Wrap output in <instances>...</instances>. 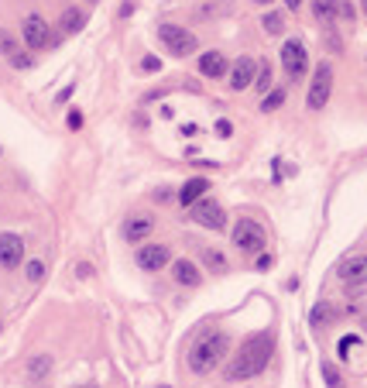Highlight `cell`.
Here are the masks:
<instances>
[{
  "label": "cell",
  "instance_id": "obj_17",
  "mask_svg": "<svg viewBox=\"0 0 367 388\" xmlns=\"http://www.w3.org/2000/svg\"><path fill=\"white\" fill-rule=\"evenodd\" d=\"M203 193H209V182L206 179H189L186 186H182V193H179V203L182 206H193V203H200Z\"/></svg>",
  "mask_w": 367,
  "mask_h": 388
},
{
  "label": "cell",
  "instance_id": "obj_28",
  "mask_svg": "<svg viewBox=\"0 0 367 388\" xmlns=\"http://www.w3.org/2000/svg\"><path fill=\"white\" fill-rule=\"evenodd\" d=\"M10 62H14L17 69H28V66H31V55H28V52H14V55H10Z\"/></svg>",
  "mask_w": 367,
  "mask_h": 388
},
{
  "label": "cell",
  "instance_id": "obj_3",
  "mask_svg": "<svg viewBox=\"0 0 367 388\" xmlns=\"http://www.w3.org/2000/svg\"><path fill=\"white\" fill-rule=\"evenodd\" d=\"M158 38L162 45L175 55V59H186V55H196V48H200V41L193 31H186V28H175V24H162L158 28Z\"/></svg>",
  "mask_w": 367,
  "mask_h": 388
},
{
  "label": "cell",
  "instance_id": "obj_12",
  "mask_svg": "<svg viewBox=\"0 0 367 388\" xmlns=\"http://www.w3.org/2000/svg\"><path fill=\"white\" fill-rule=\"evenodd\" d=\"M254 76H257V62L250 55H241L230 69V89H247L254 82Z\"/></svg>",
  "mask_w": 367,
  "mask_h": 388
},
{
  "label": "cell",
  "instance_id": "obj_32",
  "mask_svg": "<svg viewBox=\"0 0 367 388\" xmlns=\"http://www.w3.org/2000/svg\"><path fill=\"white\" fill-rule=\"evenodd\" d=\"M76 272H80V278H89V275H93V268H89V265H80Z\"/></svg>",
  "mask_w": 367,
  "mask_h": 388
},
{
  "label": "cell",
  "instance_id": "obj_26",
  "mask_svg": "<svg viewBox=\"0 0 367 388\" xmlns=\"http://www.w3.org/2000/svg\"><path fill=\"white\" fill-rule=\"evenodd\" d=\"M45 278V265L41 261H28V282H41Z\"/></svg>",
  "mask_w": 367,
  "mask_h": 388
},
{
  "label": "cell",
  "instance_id": "obj_8",
  "mask_svg": "<svg viewBox=\"0 0 367 388\" xmlns=\"http://www.w3.org/2000/svg\"><path fill=\"white\" fill-rule=\"evenodd\" d=\"M24 261V240L17 233H0V268H17Z\"/></svg>",
  "mask_w": 367,
  "mask_h": 388
},
{
  "label": "cell",
  "instance_id": "obj_18",
  "mask_svg": "<svg viewBox=\"0 0 367 388\" xmlns=\"http://www.w3.org/2000/svg\"><path fill=\"white\" fill-rule=\"evenodd\" d=\"M82 24H86V17H82L80 7H69V10H62V21H59V28H62L66 35H76Z\"/></svg>",
  "mask_w": 367,
  "mask_h": 388
},
{
  "label": "cell",
  "instance_id": "obj_29",
  "mask_svg": "<svg viewBox=\"0 0 367 388\" xmlns=\"http://www.w3.org/2000/svg\"><path fill=\"white\" fill-rule=\"evenodd\" d=\"M216 134H220V138H230V134H234V124H230V120H216Z\"/></svg>",
  "mask_w": 367,
  "mask_h": 388
},
{
  "label": "cell",
  "instance_id": "obj_2",
  "mask_svg": "<svg viewBox=\"0 0 367 388\" xmlns=\"http://www.w3.org/2000/svg\"><path fill=\"white\" fill-rule=\"evenodd\" d=\"M227 354H230V337H227V333H220V330L203 333V337L196 340L193 354H189V368H193L196 375H209Z\"/></svg>",
  "mask_w": 367,
  "mask_h": 388
},
{
  "label": "cell",
  "instance_id": "obj_9",
  "mask_svg": "<svg viewBox=\"0 0 367 388\" xmlns=\"http://www.w3.org/2000/svg\"><path fill=\"white\" fill-rule=\"evenodd\" d=\"M172 261V251H168V244H144L141 251H137V265L141 268H148V272H158Z\"/></svg>",
  "mask_w": 367,
  "mask_h": 388
},
{
  "label": "cell",
  "instance_id": "obj_27",
  "mask_svg": "<svg viewBox=\"0 0 367 388\" xmlns=\"http://www.w3.org/2000/svg\"><path fill=\"white\" fill-rule=\"evenodd\" d=\"M323 378H327L329 388H340V375H336V368H333V364H323Z\"/></svg>",
  "mask_w": 367,
  "mask_h": 388
},
{
  "label": "cell",
  "instance_id": "obj_23",
  "mask_svg": "<svg viewBox=\"0 0 367 388\" xmlns=\"http://www.w3.org/2000/svg\"><path fill=\"white\" fill-rule=\"evenodd\" d=\"M48 368H52V361H48V354H38V357H35V361L28 364V375H31V378H41V375H45Z\"/></svg>",
  "mask_w": 367,
  "mask_h": 388
},
{
  "label": "cell",
  "instance_id": "obj_11",
  "mask_svg": "<svg viewBox=\"0 0 367 388\" xmlns=\"http://www.w3.org/2000/svg\"><path fill=\"white\" fill-rule=\"evenodd\" d=\"M24 41H28L31 52H38V48L48 45V24H45V17H38V14L24 17Z\"/></svg>",
  "mask_w": 367,
  "mask_h": 388
},
{
  "label": "cell",
  "instance_id": "obj_25",
  "mask_svg": "<svg viewBox=\"0 0 367 388\" xmlns=\"http://www.w3.org/2000/svg\"><path fill=\"white\" fill-rule=\"evenodd\" d=\"M14 52H17V48H14V38H10V35L0 28V55H7V59H10Z\"/></svg>",
  "mask_w": 367,
  "mask_h": 388
},
{
  "label": "cell",
  "instance_id": "obj_5",
  "mask_svg": "<svg viewBox=\"0 0 367 388\" xmlns=\"http://www.w3.org/2000/svg\"><path fill=\"white\" fill-rule=\"evenodd\" d=\"M282 66H285V76L292 79V82H299V79L309 73V55H306V45L299 38H288L285 45H282Z\"/></svg>",
  "mask_w": 367,
  "mask_h": 388
},
{
  "label": "cell",
  "instance_id": "obj_13",
  "mask_svg": "<svg viewBox=\"0 0 367 388\" xmlns=\"http://www.w3.org/2000/svg\"><path fill=\"white\" fill-rule=\"evenodd\" d=\"M200 73L209 79H223L227 76V55L223 52H203L200 55Z\"/></svg>",
  "mask_w": 367,
  "mask_h": 388
},
{
  "label": "cell",
  "instance_id": "obj_33",
  "mask_svg": "<svg viewBox=\"0 0 367 388\" xmlns=\"http://www.w3.org/2000/svg\"><path fill=\"white\" fill-rule=\"evenodd\" d=\"M285 7H288V10H299V7H302V0H285Z\"/></svg>",
  "mask_w": 367,
  "mask_h": 388
},
{
  "label": "cell",
  "instance_id": "obj_35",
  "mask_svg": "<svg viewBox=\"0 0 367 388\" xmlns=\"http://www.w3.org/2000/svg\"><path fill=\"white\" fill-rule=\"evenodd\" d=\"M364 14H367V0H364Z\"/></svg>",
  "mask_w": 367,
  "mask_h": 388
},
{
  "label": "cell",
  "instance_id": "obj_10",
  "mask_svg": "<svg viewBox=\"0 0 367 388\" xmlns=\"http://www.w3.org/2000/svg\"><path fill=\"white\" fill-rule=\"evenodd\" d=\"M340 282H347V285H367V254H354V258H347V261H340Z\"/></svg>",
  "mask_w": 367,
  "mask_h": 388
},
{
  "label": "cell",
  "instance_id": "obj_36",
  "mask_svg": "<svg viewBox=\"0 0 367 388\" xmlns=\"http://www.w3.org/2000/svg\"><path fill=\"white\" fill-rule=\"evenodd\" d=\"M82 388H96V385H82Z\"/></svg>",
  "mask_w": 367,
  "mask_h": 388
},
{
  "label": "cell",
  "instance_id": "obj_19",
  "mask_svg": "<svg viewBox=\"0 0 367 388\" xmlns=\"http://www.w3.org/2000/svg\"><path fill=\"white\" fill-rule=\"evenodd\" d=\"M313 14H316L323 24H329V21L340 14V3H336V0H313Z\"/></svg>",
  "mask_w": 367,
  "mask_h": 388
},
{
  "label": "cell",
  "instance_id": "obj_1",
  "mask_svg": "<svg viewBox=\"0 0 367 388\" xmlns=\"http://www.w3.org/2000/svg\"><path fill=\"white\" fill-rule=\"evenodd\" d=\"M271 354H275V337L271 333H257V337L244 340L237 357H230V364H227V382H247V378L261 375Z\"/></svg>",
  "mask_w": 367,
  "mask_h": 388
},
{
  "label": "cell",
  "instance_id": "obj_24",
  "mask_svg": "<svg viewBox=\"0 0 367 388\" xmlns=\"http://www.w3.org/2000/svg\"><path fill=\"white\" fill-rule=\"evenodd\" d=\"M282 103H285V89H275V93H268V96H264L261 110H275V107H282Z\"/></svg>",
  "mask_w": 367,
  "mask_h": 388
},
{
  "label": "cell",
  "instance_id": "obj_20",
  "mask_svg": "<svg viewBox=\"0 0 367 388\" xmlns=\"http://www.w3.org/2000/svg\"><path fill=\"white\" fill-rule=\"evenodd\" d=\"M282 28H285V14H282V10L264 14V31H268V35H282Z\"/></svg>",
  "mask_w": 367,
  "mask_h": 388
},
{
  "label": "cell",
  "instance_id": "obj_21",
  "mask_svg": "<svg viewBox=\"0 0 367 388\" xmlns=\"http://www.w3.org/2000/svg\"><path fill=\"white\" fill-rule=\"evenodd\" d=\"M254 86H257V93H268V89H271V69H268V62H261V66H257Z\"/></svg>",
  "mask_w": 367,
  "mask_h": 388
},
{
  "label": "cell",
  "instance_id": "obj_6",
  "mask_svg": "<svg viewBox=\"0 0 367 388\" xmlns=\"http://www.w3.org/2000/svg\"><path fill=\"white\" fill-rule=\"evenodd\" d=\"M193 220L200 224V227H209V231H223L227 227V213H223V206L216 203V199H200V203H193Z\"/></svg>",
  "mask_w": 367,
  "mask_h": 388
},
{
  "label": "cell",
  "instance_id": "obj_37",
  "mask_svg": "<svg viewBox=\"0 0 367 388\" xmlns=\"http://www.w3.org/2000/svg\"><path fill=\"white\" fill-rule=\"evenodd\" d=\"M0 330H3V326H0Z\"/></svg>",
  "mask_w": 367,
  "mask_h": 388
},
{
  "label": "cell",
  "instance_id": "obj_22",
  "mask_svg": "<svg viewBox=\"0 0 367 388\" xmlns=\"http://www.w3.org/2000/svg\"><path fill=\"white\" fill-rule=\"evenodd\" d=\"M203 258H206V265H209V268H213L216 275L227 272V261H223V254H216L213 247H203Z\"/></svg>",
  "mask_w": 367,
  "mask_h": 388
},
{
  "label": "cell",
  "instance_id": "obj_14",
  "mask_svg": "<svg viewBox=\"0 0 367 388\" xmlns=\"http://www.w3.org/2000/svg\"><path fill=\"white\" fill-rule=\"evenodd\" d=\"M151 231H155V220H151V217H130V220L123 224V237H127L130 244L148 240V233Z\"/></svg>",
  "mask_w": 367,
  "mask_h": 388
},
{
  "label": "cell",
  "instance_id": "obj_31",
  "mask_svg": "<svg viewBox=\"0 0 367 388\" xmlns=\"http://www.w3.org/2000/svg\"><path fill=\"white\" fill-rule=\"evenodd\" d=\"M80 124H82V117L76 114V110H73V114H69V127H73V131H76V127H80Z\"/></svg>",
  "mask_w": 367,
  "mask_h": 388
},
{
  "label": "cell",
  "instance_id": "obj_4",
  "mask_svg": "<svg viewBox=\"0 0 367 388\" xmlns=\"http://www.w3.org/2000/svg\"><path fill=\"white\" fill-rule=\"evenodd\" d=\"M329 89H333V66L320 62L316 73H313V82H309V93H306V107L309 110H323L329 100Z\"/></svg>",
  "mask_w": 367,
  "mask_h": 388
},
{
  "label": "cell",
  "instance_id": "obj_7",
  "mask_svg": "<svg viewBox=\"0 0 367 388\" xmlns=\"http://www.w3.org/2000/svg\"><path fill=\"white\" fill-rule=\"evenodd\" d=\"M234 244L241 251H261L264 247V233H261V227L254 220H237L234 224Z\"/></svg>",
  "mask_w": 367,
  "mask_h": 388
},
{
  "label": "cell",
  "instance_id": "obj_15",
  "mask_svg": "<svg viewBox=\"0 0 367 388\" xmlns=\"http://www.w3.org/2000/svg\"><path fill=\"white\" fill-rule=\"evenodd\" d=\"M336 319H340V310H336L333 303H316L313 312H309V326H313V330H323V326L336 323Z\"/></svg>",
  "mask_w": 367,
  "mask_h": 388
},
{
  "label": "cell",
  "instance_id": "obj_16",
  "mask_svg": "<svg viewBox=\"0 0 367 388\" xmlns=\"http://www.w3.org/2000/svg\"><path fill=\"white\" fill-rule=\"evenodd\" d=\"M172 272H175V282H179V285H200V278H203V272H200L193 261H186V258H179V261L172 265Z\"/></svg>",
  "mask_w": 367,
  "mask_h": 388
},
{
  "label": "cell",
  "instance_id": "obj_34",
  "mask_svg": "<svg viewBox=\"0 0 367 388\" xmlns=\"http://www.w3.org/2000/svg\"><path fill=\"white\" fill-rule=\"evenodd\" d=\"M254 3H271V0H254Z\"/></svg>",
  "mask_w": 367,
  "mask_h": 388
},
{
  "label": "cell",
  "instance_id": "obj_30",
  "mask_svg": "<svg viewBox=\"0 0 367 388\" xmlns=\"http://www.w3.org/2000/svg\"><path fill=\"white\" fill-rule=\"evenodd\" d=\"M141 66H144V69H148V73H158V59H144V62H141Z\"/></svg>",
  "mask_w": 367,
  "mask_h": 388
}]
</instances>
